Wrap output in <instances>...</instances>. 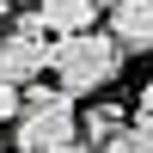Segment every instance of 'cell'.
<instances>
[{"label":"cell","mask_w":153,"mask_h":153,"mask_svg":"<svg viewBox=\"0 0 153 153\" xmlns=\"http://www.w3.org/2000/svg\"><path fill=\"white\" fill-rule=\"evenodd\" d=\"M80 141V110H74L68 86H25V110L12 123V153H68Z\"/></svg>","instance_id":"cell-1"},{"label":"cell","mask_w":153,"mask_h":153,"mask_svg":"<svg viewBox=\"0 0 153 153\" xmlns=\"http://www.w3.org/2000/svg\"><path fill=\"white\" fill-rule=\"evenodd\" d=\"M123 61H129V49L110 31H68V37H55L49 74H55L74 98H92V92H104V86H117Z\"/></svg>","instance_id":"cell-2"},{"label":"cell","mask_w":153,"mask_h":153,"mask_svg":"<svg viewBox=\"0 0 153 153\" xmlns=\"http://www.w3.org/2000/svg\"><path fill=\"white\" fill-rule=\"evenodd\" d=\"M49 61H55V43H49L43 19H37V12H25V19L0 37V80L31 86L37 74H49Z\"/></svg>","instance_id":"cell-3"},{"label":"cell","mask_w":153,"mask_h":153,"mask_svg":"<svg viewBox=\"0 0 153 153\" xmlns=\"http://www.w3.org/2000/svg\"><path fill=\"white\" fill-rule=\"evenodd\" d=\"M110 37L123 49H153V0H110Z\"/></svg>","instance_id":"cell-4"},{"label":"cell","mask_w":153,"mask_h":153,"mask_svg":"<svg viewBox=\"0 0 153 153\" xmlns=\"http://www.w3.org/2000/svg\"><path fill=\"white\" fill-rule=\"evenodd\" d=\"M37 19H43V31L68 37V31H92L98 25V0H37Z\"/></svg>","instance_id":"cell-5"},{"label":"cell","mask_w":153,"mask_h":153,"mask_svg":"<svg viewBox=\"0 0 153 153\" xmlns=\"http://www.w3.org/2000/svg\"><path fill=\"white\" fill-rule=\"evenodd\" d=\"M98 153H153V110H141V117H129L117 135H110Z\"/></svg>","instance_id":"cell-6"},{"label":"cell","mask_w":153,"mask_h":153,"mask_svg":"<svg viewBox=\"0 0 153 153\" xmlns=\"http://www.w3.org/2000/svg\"><path fill=\"white\" fill-rule=\"evenodd\" d=\"M123 123H129V110H123V104H92V110H86V117H80V135H86V141H92V147H104L110 135L123 129Z\"/></svg>","instance_id":"cell-7"},{"label":"cell","mask_w":153,"mask_h":153,"mask_svg":"<svg viewBox=\"0 0 153 153\" xmlns=\"http://www.w3.org/2000/svg\"><path fill=\"white\" fill-rule=\"evenodd\" d=\"M141 110H153V80H147V86H141Z\"/></svg>","instance_id":"cell-8"},{"label":"cell","mask_w":153,"mask_h":153,"mask_svg":"<svg viewBox=\"0 0 153 153\" xmlns=\"http://www.w3.org/2000/svg\"><path fill=\"white\" fill-rule=\"evenodd\" d=\"M98 6H110V0H98Z\"/></svg>","instance_id":"cell-9"},{"label":"cell","mask_w":153,"mask_h":153,"mask_svg":"<svg viewBox=\"0 0 153 153\" xmlns=\"http://www.w3.org/2000/svg\"><path fill=\"white\" fill-rule=\"evenodd\" d=\"M68 153H80V147H68Z\"/></svg>","instance_id":"cell-10"}]
</instances>
